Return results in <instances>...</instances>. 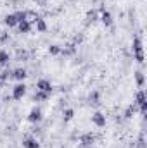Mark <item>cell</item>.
Wrapping results in <instances>:
<instances>
[{
  "instance_id": "6da1fadb",
  "label": "cell",
  "mask_w": 147,
  "mask_h": 148,
  "mask_svg": "<svg viewBox=\"0 0 147 148\" xmlns=\"http://www.w3.org/2000/svg\"><path fill=\"white\" fill-rule=\"evenodd\" d=\"M28 121L31 122V124H38V122H42L43 121V112L40 107H33L30 114H28Z\"/></svg>"
},
{
  "instance_id": "7a4b0ae2",
  "label": "cell",
  "mask_w": 147,
  "mask_h": 148,
  "mask_svg": "<svg viewBox=\"0 0 147 148\" xmlns=\"http://www.w3.org/2000/svg\"><path fill=\"white\" fill-rule=\"evenodd\" d=\"M26 93V84L24 83H17L14 88H12V98L14 100H21Z\"/></svg>"
},
{
  "instance_id": "3957f363",
  "label": "cell",
  "mask_w": 147,
  "mask_h": 148,
  "mask_svg": "<svg viewBox=\"0 0 147 148\" xmlns=\"http://www.w3.org/2000/svg\"><path fill=\"white\" fill-rule=\"evenodd\" d=\"M80 143H81L83 147H92V145L95 143V134H94L92 131L83 133V134L80 136Z\"/></svg>"
},
{
  "instance_id": "277c9868",
  "label": "cell",
  "mask_w": 147,
  "mask_h": 148,
  "mask_svg": "<svg viewBox=\"0 0 147 148\" xmlns=\"http://www.w3.org/2000/svg\"><path fill=\"white\" fill-rule=\"evenodd\" d=\"M26 76H28V73H26L24 67H16L14 71H10V77L16 79V81H19V83H23L26 79Z\"/></svg>"
},
{
  "instance_id": "5b68a950",
  "label": "cell",
  "mask_w": 147,
  "mask_h": 148,
  "mask_svg": "<svg viewBox=\"0 0 147 148\" xmlns=\"http://www.w3.org/2000/svg\"><path fill=\"white\" fill-rule=\"evenodd\" d=\"M92 124L97 127H104L106 126V115L102 112H94L92 114Z\"/></svg>"
},
{
  "instance_id": "8992f818",
  "label": "cell",
  "mask_w": 147,
  "mask_h": 148,
  "mask_svg": "<svg viewBox=\"0 0 147 148\" xmlns=\"http://www.w3.org/2000/svg\"><path fill=\"white\" fill-rule=\"evenodd\" d=\"M37 90L38 91H45V93H52V83L49 79H38Z\"/></svg>"
},
{
  "instance_id": "52a82bcc",
  "label": "cell",
  "mask_w": 147,
  "mask_h": 148,
  "mask_svg": "<svg viewBox=\"0 0 147 148\" xmlns=\"http://www.w3.org/2000/svg\"><path fill=\"white\" fill-rule=\"evenodd\" d=\"M23 147H24V148H40V143H38L37 138L28 136V138H24V140H23Z\"/></svg>"
},
{
  "instance_id": "ba28073f",
  "label": "cell",
  "mask_w": 147,
  "mask_h": 148,
  "mask_svg": "<svg viewBox=\"0 0 147 148\" xmlns=\"http://www.w3.org/2000/svg\"><path fill=\"white\" fill-rule=\"evenodd\" d=\"M101 21L104 23V26H111V24H112V16H111L109 10L101 9Z\"/></svg>"
},
{
  "instance_id": "9c48e42d",
  "label": "cell",
  "mask_w": 147,
  "mask_h": 148,
  "mask_svg": "<svg viewBox=\"0 0 147 148\" xmlns=\"http://www.w3.org/2000/svg\"><path fill=\"white\" fill-rule=\"evenodd\" d=\"M33 24H35V28H37L38 33H45V31H47V23H45V19H42V17H37Z\"/></svg>"
},
{
  "instance_id": "30bf717a",
  "label": "cell",
  "mask_w": 147,
  "mask_h": 148,
  "mask_svg": "<svg viewBox=\"0 0 147 148\" xmlns=\"http://www.w3.org/2000/svg\"><path fill=\"white\" fill-rule=\"evenodd\" d=\"M31 23L30 21H21V23H17V29H19V33H30L31 31Z\"/></svg>"
},
{
  "instance_id": "8fae6325",
  "label": "cell",
  "mask_w": 147,
  "mask_h": 148,
  "mask_svg": "<svg viewBox=\"0 0 147 148\" xmlns=\"http://www.w3.org/2000/svg\"><path fill=\"white\" fill-rule=\"evenodd\" d=\"M146 102H147L146 100V91H144V90H139L137 95H135V102H133V103L139 107V105H142V103H146Z\"/></svg>"
},
{
  "instance_id": "7c38bea8",
  "label": "cell",
  "mask_w": 147,
  "mask_h": 148,
  "mask_svg": "<svg viewBox=\"0 0 147 148\" xmlns=\"http://www.w3.org/2000/svg\"><path fill=\"white\" fill-rule=\"evenodd\" d=\"M3 24H5V26H9V28H14V26H17V19H16V16H14V14H9V16H5V19H3Z\"/></svg>"
},
{
  "instance_id": "4fadbf2b",
  "label": "cell",
  "mask_w": 147,
  "mask_h": 148,
  "mask_svg": "<svg viewBox=\"0 0 147 148\" xmlns=\"http://www.w3.org/2000/svg\"><path fill=\"white\" fill-rule=\"evenodd\" d=\"M49 98H50V93L38 91V90H37V93L33 95V100H35V102H45V100H49Z\"/></svg>"
},
{
  "instance_id": "5bb4252c",
  "label": "cell",
  "mask_w": 147,
  "mask_h": 148,
  "mask_svg": "<svg viewBox=\"0 0 147 148\" xmlns=\"http://www.w3.org/2000/svg\"><path fill=\"white\" fill-rule=\"evenodd\" d=\"M74 52H76L74 43H68V45H66V48H61V53H62V55H66V57H68V55H73Z\"/></svg>"
},
{
  "instance_id": "9a60e30c",
  "label": "cell",
  "mask_w": 147,
  "mask_h": 148,
  "mask_svg": "<svg viewBox=\"0 0 147 148\" xmlns=\"http://www.w3.org/2000/svg\"><path fill=\"white\" fill-rule=\"evenodd\" d=\"M135 112H137V105H135V103H130V105L126 107V110H125V119H132Z\"/></svg>"
},
{
  "instance_id": "2e32d148",
  "label": "cell",
  "mask_w": 147,
  "mask_h": 148,
  "mask_svg": "<svg viewBox=\"0 0 147 148\" xmlns=\"http://www.w3.org/2000/svg\"><path fill=\"white\" fill-rule=\"evenodd\" d=\"M135 81H137V86H139V88H142V86L146 84V77H144V73H142V71H137V73H135Z\"/></svg>"
},
{
  "instance_id": "e0dca14e",
  "label": "cell",
  "mask_w": 147,
  "mask_h": 148,
  "mask_svg": "<svg viewBox=\"0 0 147 148\" xmlns=\"http://www.w3.org/2000/svg\"><path fill=\"white\" fill-rule=\"evenodd\" d=\"M10 62V53L7 50H0V64H9Z\"/></svg>"
},
{
  "instance_id": "ac0fdd59",
  "label": "cell",
  "mask_w": 147,
  "mask_h": 148,
  "mask_svg": "<svg viewBox=\"0 0 147 148\" xmlns=\"http://www.w3.org/2000/svg\"><path fill=\"white\" fill-rule=\"evenodd\" d=\"M14 16H16V19H17V23L28 21V10H17V12H14Z\"/></svg>"
},
{
  "instance_id": "d6986e66",
  "label": "cell",
  "mask_w": 147,
  "mask_h": 148,
  "mask_svg": "<svg viewBox=\"0 0 147 148\" xmlns=\"http://www.w3.org/2000/svg\"><path fill=\"white\" fill-rule=\"evenodd\" d=\"M142 50V40L140 38H133V53H140Z\"/></svg>"
},
{
  "instance_id": "ffe728a7",
  "label": "cell",
  "mask_w": 147,
  "mask_h": 148,
  "mask_svg": "<svg viewBox=\"0 0 147 148\" xmlns=\"http://www.w3.org/2000/svg\"><path fill=\"white\" fill-rule=\"evenodd\" d=\"M73 117H74V110H73V109H66V110L62 112V119H64V122L71 121Z\"/></svg>"
},
{
  "instance_id": "44dd1931",
  "label": "cell",
  "mask_w": 147,
  "mask_h": 148,
  "mask_svg": "<svg viewBox=\"0 0 147 148\" xmlns=\"http://www.w3.org/2000/svg\"><path fill=\"white\" fill-rule=\"evenodd\" d=\"M99 91H92L90 95H88V100H90V103H94V105H97L99 103Z\"/></svg>"
},
{
  "instance_id": "7402d4cb",
  "label": "cell",
  "mask_w": 147,
  "mask_h": 148,
  "mask_svg": "<svg viewBox=\"0 0 147 148\" xmlns=\"http://www.w3.org/2000/svg\"><path fill=\"white\" fill-rule=\"evenodd\" d=\"M49 53L50 55H59L61 53V47L59 45H50L49 47Z\"/></svg>"
},
{
  "instance_id": "603a6c76",
  "label": "cell",
  "mask_w": 147,
  "mask_h": 148,
  "mask_svg": "<svg viewBox=\"0 0 147 148\" xmlns=\"http://www.w3.org/2000/svg\"><path fill=\"white\" fill-rule=\"evenodd\" d=\"M87 19L88 21H97V12L95 10H88L87 12Z\"/></svg>"
},
{
  "instance_id": "cb8c5ba5",
  "label": "cell",
  "mask_w": 147,
  "mask_h": 148,
  "mask_svg": "<svg viewBox=\"0 0 147 148\" xmlns=\"http://www.w3.org/2000/svg\"><path fill=\"white\" fill-rule=\"evenodd\" d=\"M17 59H28V52H24V50L21 52V50H19V52H17Z\"/></svg>"
},
{
  "instance_id": "d4e9b609",
  "label": "cell",
  "mask_w": 147,
  "mask_h": 148,
  "mask_svg": "<svg viewBox=\"0 0 147 148\" xmlns=\"http://www.w3.org/2000/svg\"><path fill=\"white\" fill-rule=\"evenodd\" d=\"M139 107H140V114H146L147 112V102L146 103H142V105H139Z\"/></svg>"
}]
</instances>
